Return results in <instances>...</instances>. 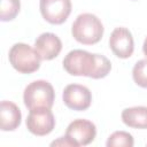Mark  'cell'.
I'll return each mask as SVG.
<instances>
[{"label":"cell","mask_w":147,"mask_h":147,"mask_svg":"<svg viewBox=\"0 0 147 147\" xmlns=\"http://www.w3.org/2000/svg\"><path fill=\"white\" fill-rule=\"evenodd\" d=\"M63 68L71 76H85L100 79L110 72L111 63L103 55L92 54L83 49H74L64 56Z\"/></svg>","instance_id":"6da1fadb"},{"label":"cell","mask_w":147,"mask_h":147,"mask_svg":"<svg viewBox=\"0 0 147 147\" xmlns=\"http://www.w3.org/2000/svg\"><path fill=\"white\" fill-rule=\"evenodd\" d=\"M103 25L101 21L91 13L78 15L72 23V37L83 45H94L99 42L103 36Z\"/></svg>","instance_id":"7a4b0ae2"},{"label":"cell","mask_w":147,"mask_h":147,"mask_svg":"<svg viewBox=\"0 0 147 147\" xmlns=\"http://www.w3.org/2000/svg\"><path fill=\"white\" fill-rule=\"evenodd\" d=\"M55 92L51 83L38 79L30 83L23 92V101L29 110L51 109L54 105Z\"/></svg>","instance_id":"3957f363"},{"label":"cell","mask_w":147,"mask_h":147,"mask_svg":"<svg viewBox=\"0 0 147 147\" xmlns=\"http://www.w3.org/2000/svg\"><path fill=\"white\" fill-rule=\"evenodd\" d=\"M11 67L21 74H32L40 68L41 57L31 46L17 42L11 46L8 54Z\"/></svg>","instance_id":"277c9868"},{"label":"cell","mask_w":147,"mask_h":147,"mask_svg":"<svg viewBox=\"0 0 147 147\" xmlns=\"http://www.w3.org/2000/svg\"><path fill=\"white\" fill-rule=\"evenodd\" d=\"M96 136V127L94 123L88 119L78 118L72 121L65 131V137L70 140L74 147L90 145Z\"/></svg>","instance_id":"5b68a950"},{"label":"cell","mask_w":147,"mask_h":147,"mask_svg":"<svg viewBox=\"0 0 147 147\" xmlns=\"http://www.w3.org/2000/svg\"><path fill=\"white\" fill-rule=\"evenodd\" d=\"M42 17L51 24H62L71 13V0H40Z\"/></svg>","instance_id":"8992f818"},{"label":"cell","mask_w":147,"mask_h":147,"mask_svg":"<svg viewBox=\"0 0 147 147\" xmlns=\"http://www.w3.org/2000/svg\"><path fill=\"white\" fill-rule=\"evenodd\" d=\"M62 99L68 108L76 111H83L90 108L92 103V93L84 85L69 84L63 91Z\"/></svg>","instance_id":"52a82bcc"},{"label":"cell","mask_w":147,"mask_h":147,"mask_svg":"<svg viewBox=\"0 0 147 147\" xmlns=\"http://www.w3.org/2000/svg\"><path fill=\"white\" fill-rule=\"evenodd\" d=\"M26 127L34 136H47L55 127V117L51 109L30 110L26 118Z\"/></svg>","instance_id":"ba28073f"},{"label":"cell","mask_w":147,"mask_h":147,"mask_svg":"<svg viewBox=\"0 0 147 147\" xmlns=\"http://www.w3.org/2000/svg\"><path fill=\"white\" fill-rule=\"evenodd\" d=\"M109 47L117 57L119 59L130 57L134 51L133 37L130 30L123 26L116 28L110 34Z\"/></svg>","instance_id":"9c48e42d"},{"label":"cell","mask_w":147,"mask_h":147,"mask_svg":"<svg viewBox=\"0 0 147 147\" xmlns=\"http://www.w3.org/2000/svg\"><path fill=\"white\" fill-rule=\"evenodd\" d=\"M34 49L38 52L41 60L49 61L60 54L62 49V41L54 33L44 32L37 37L34 41Z\"/></svg>","instance_id":"30bf717a"},{"label":"cell","mask_w":147,"mask_h":147,"mask_svg":"<svg viewBox=\"0 0 147 147\" xmlns=\"http://www.w3.org/2000/svg\"><path fill=\"white\" fill-rule=\"evenodd\" d=\"M22 119L20 108L11 101L3 100L0 105V127L2 131L16 130Z\"/></svg>","instance_id":"8fae6325"},{"label":"cell","mask_w":147,"mask_h":147,"mask_svg":"<svg viewBox=\"0 0 147 147\" xmlns=\"http://www.w3.org/2000/svg\"><path fill=\"white\" fill-rule=\"evenodd\" d=\"M123 123L133 129H147V107L137 106L131 108H125L122 111Z\"/></svg>","instance_id":"7c38bea8"},{"label":"cell","mask_w":147,"mask_h":147,"mask_svg":"<svg viewBox=\"0 0 147 147\" xmlns=\"http://www.w3.org/2000/svg\"><path fill=\"white\" fill-rule=\"evenodd\" d=\"M134 144L132 134L125 131H116L108 137L107 147H132Z\"/></svg>","instance_id":"4fadbf2b"},{"label":"cell","mask_w":147,"mask_h":147,"mask_svg":"<svg viewBox=\"0 0 147 147\" xmlns=\"http://www.w3.org/2000/svg\"><path fill=\"white\" fill-rule=\"evenodd\" d=\"M1 11H0V20L2 22L13 21L21 9L20 0H1Z\"/></svg>","instance_id":"5bb4252c"},{"label":"cell","mask_w":147,"mask_h":147,"mask_svg":"<svg viewBox=\"0 0 147 147\" xmlns=\"http://www.w3.org/2000/svg\"><path fill=\"white\" fill-rule=\"evenodd\" d=\"M132 78L134 83L144 88H147V59L139 60L132 69Z\"/></svg>","instance_id":"9a60e30c"},{"label":"cell","mask_w":147,"mask_h":147,"mask_svg":"<svg viewBox=\"0 0 147 147\" xmlns=\"http://www.w3.org/2000/svg\"><path fill=\"white\" fill-rule=\"evenodd\" d=\"M51 146H72V144L70 142V140L64 136L59 138L57 140H54L53 142H51Z\"/></svg>","instance_id":"2e32d148"},{"label":"cell","mask_w":147,"mask_h":147,"mask_svg":"<svg viewBox=\"0 0 147 147\" xmlns=\"http://www.w3.org/2000/svg\"><path fill=\"white\" fill-rule=\"evenodd\" d=\"M142 52H144V54H145V56L147 59V37H146V39L144 41V45H142Z\"/></svg>","instance_id":"e0dca14e"}]
</instances>
